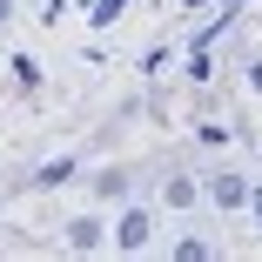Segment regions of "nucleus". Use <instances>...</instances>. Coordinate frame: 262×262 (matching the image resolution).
<instances>
[{
  "instance_id": "nucleus-1",
  "label": "nucleus",
  "mask_w": 262,
  "mask_h": 262,
  "mask_svg": "<svg viewBox=\"0 0 262 262\" xmlns=\"http://www.w3.org/2000/svg\"><path fill=\"white\" fill-rule=\"evenodd\" d=\"M255 215H262V195H255Z\"/></svg>"
}]
</instances>
